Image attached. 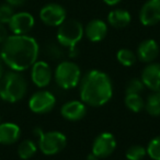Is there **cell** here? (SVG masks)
Wrapping results in <instances>:
<instances>
[{
  "mask_svg": "<svg viewBox=\"0 0 160 160\" xmlns=\"http://www.w3.org/2000/svg\"><path fill=\"white\" fill-rule=\"evenodd\" d=\"M62 45L59 44H56V43H48L45 47V53L46 55L48 56L51 59L56 60V59H60L64 55V51L62 48Z\"/></svg>",
  "mask_w": 160,
  "mask_h": 160,
  "instance_id": "d4e9b609",
  "label": "cell"
},
{
  "mask_svg": "<svg viewBox=\"0 0 160 160\" xmlns=\"http://www.w3.org/2000/svg\"><path fill=\"white\" fill-rule=\"evenodd\" d=\"M85 29L82 24L77 20H65L58 27L57 31V43L62 47H67L70 49V55H75V51L77 44L81 41Z\"/></svg>",
  "mask_w": 160,
  "mask_h": 160,
  "instance_id": "277c9868",
  "label": "cell"
},
{
  "mask_svg": "<svg viewBox=\"0 0 160 160\" xmlns=\"http://www.w3.org/2000/svg\"><path fill=\"white\" fill-rule=\"evenodd\" d=\"M104 3H107L108 6H115L118 3H120L122 0H103Z\"/></svg>",
  "mask_w": 160,
  "mask_h": 160,
  "instance_id": "f546056e",
  "label": "cell"
},
{
  "mask_svg": "<svg viewBox=\"0 0 160 160\" xmlns=\"http://www.w3.org/2000/svg\"><path fill=\"white\" fill-rule=\"evenodd\" d=\"M34 134L38 139V148L46 156L57 155L67 145V138L62 132H44L43 129L36 127L34 129Z\"/></svg>",
  "mask_w": 160,
  "mask_h": 160,
  "instance_id": "5b68a950",
  "label": "cell"
},
{
  "mask_svg": "<svg viewBox=\"0 0 160 160\" xmlns=\"http://www.w3.org/2000/svg\"><path fill=\"white\" fill-rule=\"evenodd\" d=\"M116 59L122 66L132 67L137 60V56L133 51L128 48H121L116 53Z\"/></svg>",
  "mask_w": 160,
  "mask_h": 160,
  "instance_id": "7402d4cb",
  "label": "cell"
},
{
  "mask_svg": "<svg viewBox=\"0 0 160 160\" xmlns=\"http://www.w3.org/2000/svg\"><path fill=\"white\" fill-rule=\"evenodd\" d=\"M6 1L8 5L12 6V7H19V6H22L27 0H6Z\"/></svg>",
  "mask_w": 160,
  "mask_h": 160,
  "instance_id": "f1b7e54d",
  "label": "cell"
},
{
  "mask_svg": "<svg viewBox=\"0 0 160 160\" xmlns=\"http://www.w3.org/2000/svg\"><path fill=\"white\" fill-rule=\"evenodd\" d=\"M140 79L151 91H160V64L149 62L142 71Z\"/></svg>",
  "mask_w": 160,
  "mask_h": 160,
  "instance_id": "4fadbf2b",
  "label": "cell"
},
{
  "mask_svg": "<svg viewBox=\"0 0 160 160\" xmlns=\"http://www.w3.org/2000/svg\"><path fill=\"white\" fill-rule=\"evenodd\" d=\"M53 72L49 65L44 60H36L31 67L32 82L38 88H45L51 83Z\"/></svg>",
  "mask_w": 160,
  "mask_h": 160,
  "instance_id": "8fae6325",
  "label": "cell"
},
{
  "mask_svg": "<svg viewBox=\"0 0 160 160\" xmlns=\"http://www.w3.org/2000/svg\"><path fill=\"white\" fill-rule=\"evenodd\" d=\"M28 91V82L19 71H8L0 79V99L16 103L22 100Z\"/></svg>",
  "mask_w": 160,
  "mask_h": 160,
  "instance_id": "3957f363",
  "label": "cell"
},
{
  "mask_svg": "<svg viewBox=\"0 0 160 160\" xmlns=\"http://www.w3.org/2000/svg\"><path fill=\"white\" fill-rule=\"evenodd\" d=\"M145 89V85L139 78H133L128 81L126 88H125V92L127 93H142V91Z\"/></svg>",
  "mask_w": 160,
  "mask_h": 160,
  "instance_id": "484cf974",
  "label": "cell"
},
{
  "mask_svg": "<svg viewBox=\"0 0 160 160\" xmlns=\"http://www.w3.org/2000/svg\"><path fill=\"white\" fill-rule=\"evenodd\" d=\"M146 155V148L142 145H133L128 147L125 152V156L128 160H142Z\"/></svg>",
  "mask_w": 160,
  "mask_h": 160,
  "instance_id": "603a6c76",
  "label": "cell"
},
{
  "mask_svg": "<svg viewBox=\"0 0 160 160\" xmlns=\"http://www.w3.org/2000/svg\"><path fill=\"white\" fill-rule=\"evenodd\" d=\"M139 21L145 27H152L160 22V0H147L140 8Z\"/></svg>",
  "mask_w": 160,
  "mask_h": 160,
  "instance_id": "7c38bea8",
  "label": "cell"
},
{
  "mask_svg": "<svg viewBox=\"0 0 160 160\" xmlns=\"http://www.w3.org/2000/svg\"><path fill=\"white\" fill-rule=\"evenodd\" d=\"M132 21L131 13L124 9L112 10L108 16V22L115 29H124L128 27Z\"/></svg>",
  "mask_w": 160,
  "mask_h": 160,
  "instance_id": "ac0fdd59",
  "label": "cell"
},
{
  "mask_svg": "<svg viewBox=\"0 0 160 160\" xmlns=\"http://www.w3.org/2000/svg\"><path fill=\"white\" fill-rule=\"evenodd\" d=\"M147 155L152 160H160V136L152 138L146 147Z\"/></svg>",
  "mask_w": 160,
  "mask_h": 160,
  "instance_id": "cb8c5ba5",
  "label": "cell"
},
{
  "mask_svg": "<svg viewBox=\"0 0 160 160\" xmlns=\"http://www.w3.org/2000/svg\"><path fill=\"white\" fill-rule=\"evenodd\" d=\"M54 79L59 88L70 90L79 85L81 80V70L77 64L65 60L57 65L54 71Z\"/></svg>",
  "mask_w": 160,
  "mask_h": 160,
  "instance_id": "8992f818",
  "label": "cell"
},
{
  "mask_svg": "<svg viewBox=\"0 0 160 160\" xmlns=\"http://www.w3.org/2000/svg\"><path fill=\"white\" fill-rule=\"evenodd\" d=\"M21 136V129L19 125L14 123H0V144L12 145L19 140Z\"/></svg>",
  "mask_w": 160,
  "mask_h": 160,
  "instance_id": "e0dca14e",
  "label": "cell"
},
{
  "mask_svg": "<svg viewBox=\"0 0 160 160\" xmlns=\"http://www.w3.org/2000/svg\"><path fill=\"white\" fill-rule=\"evenodd\" d=\"M3 62H2V59H1V56H0V79H1V77L3 76Z\"/></svg>",
  "mask_w": 160,
  "mask_h": 160,
  "instance_id": "4dcf8cb0",
  "label": "cell"
},
{
  "mask_svg": "<svg viewBox=\"0 0 160 160\" xmlns=\"http://www.w3.org/2000/svg\"><path fill=\"white\" fill-rule=\"evenodd\" d=\"M9 29L16 35H25L33 29L35 24L34 17L29 12H18L14 13L9 21Z\"/></svg>",
  "mask_w": 160,
  "mask_h": 160,
  "instance_id": "30bf717a",
  "label": "cell"
},
{
  "mask_svg": "<svg viewBox=\"0 0 160 160\" xmlns=\"http://www.w3.org/2000/svg\"><path fill=\"white\" fill-rule=\"evenodd\" d=\"M87 160H99V158L97 157L93 152H90L89 155L87 156Z\"/></svg>",
  "mask_w": 160,
  "mask_h": 160,
  "instance_id": "1f68e13d",
  "label": "cell"
},
{
  "mask_svg": "<svg viewBox=\"0 0 160 160\" xmlns=\"http://www.w3.org/2000/svg\"><path fill=\"white\" fill-rule=\"evenodd\" d=\"M66 10L58 3H47L41 9L40 19L48 27H59L66 20Z\"/></svg>",
  "mask_w": 160,
  "mask_h": 160,
  "instance_id": "9c48e42d",
  "label": "cell"
},
{
  "mask_svg": "<svg viewBox=\"0 0 160 160\" xmlns=\"http://www.w3.org/2000/svg\"><path fill=\"white\" fill-rule=\"evenodd\" d=\"M0 123H1V122H0Z\"/></svg>",
  "mask_w": 160,
  "mask_h": 160,
  "instance_id": "d6a6232c",
  "label": "cell"
},
{
  "mask_svg": "<svg viewBox=\"0 0 160 160\" xmlns=\"http://www.w3.org/2000/svg\"><path fill=\"white\" fill-rule=\"evenodd\" d=\"M116 148V139L113 134L109 132L101 133L94 138L93 144H92V150L99 159H103L114 152Z\"/></svg>",
  "mask_w": 160,
  "mask_h": 160,
  "instance_id": "ba28073f",
  "label": "cell"
},
{
  "mask_svg": "<svg viewBox=\"0 0 160 160\" xmlns=\"http://www.w3.org/2000/svg\"><path fill=\"white\" fill-rule=\"evenodd\" d=\"M14 11L12 6L8 5V3L0 6V23H2V24L9 23V21L11 20Z\"/></svg>",
  "mask_w": 160,
  "mask_h": 160,
  "instance_id": "4316f807",
  "label": "cell"
},
{
  "mask_svg": "<svg viewBox=\"0 0 160 160\" xmlns=\"http://www.w3.org/2000/svg\"><path fill=\"white\" fill-rule=\"evenodd\" d=\"M159 53L160 47L158 43L152 38H148V40L142 41L138 45L136 56L140 62H145V64H149V62H152L158 57Z\"/></svg>",
  "mask_w": 160,
  "mask_h": 160,
  "instance_id": "9a60e30c",
  "label": "cell"
},
{
  "mask_svg": "<svg viewBox=\"0 0 160 160\" xmlns=\"http://www.w3.org/2000/svg\"><path fill=\"white\" fill-rule=\"evenodd\" d=\"M56 105V98L52 92L41 90L32 94L29 100V108L33 113L45 114L51 112Z\"/></svg>",
  "mask_w": 160,
  "mask_h": 160,
  "instance_id": "52a82bcc",
  "label": "cell"
},
{
  "mask_svg": "<svg viewBox=\"0 0 160 160\" xmlns=\"http://www.w3.org/2000/svg\"><path fill=\"white\" fill-rule=\"evenodd\" d=\"M80 99L86 105L98 108L107 104L113 97V83L109 75L98 69L86 72L79 82Z\"/></svg>",
  "mask_w": 160,
  "mask_h": 160,
  "instance_id": "7a4b0ae2",
  "label": "cell"
},
{
  "mask_svg": "<svg viewBox=\"0 0 160 160\" xmlns=\"http://www.w3.org/2000/svg\"><path fill=\"white\" fill-rule=\"evenodd\" d=\"M124 102L127 109L134 113H139L145 109V101L139 93H127Z\"/></svg>",
  "mask_w": 160,
  "mask_h": 160,
  "instance_id": "d6986e66",
  "label": "cell"
},
{
  "mask_svg": "<svg viewBox=\"0 0 160 160\" xmlns=\"http://www.w3.org/2000/svg\"><path fill=\"white\" fill-rule=\"evenodd\" d=\"M85 34L91 42H101L108 34V24L100 19H93L86 25Z\"/></svg>",
  "mask_w": 160,
  "mask_h": 160,
  "instance_id": "2e32d148",
  "label": "cell"
},
{
  "mask_svg": "<svg viewBox=\"0 0 160 160\" xmlns=\"http://www.w3.org/2000/svg\"><path fill=\"white\" fill-rule=\"evenodd\" d=\"M145 110L151 116H160V91H152L145 101Z\"/></svg>",
  "mask_w": 160,
  "mask_h": 160,
  "instance_id": "ffe728a7",
  "label": "cell"
},
{
  "mask_svg": "<svg viewBox=\"0 0 160 160\" xmlns=\"http://www.w3.org/2000/svg\"><path fill=\"white\" fill-rule=\"evenodd\" d=\"M7 38H8L7 30H6L5 25H3L2 23H0V44H2Z\"/></svg>",
  "mask_w": 160,
  "mask_h": 160,
  "instance_id": "83f0119b",
  "label": "cell"
},
{
  "mask_svg": "<svg viewBox=\"0 0 160 160\" xmlns=\"http://www.w3.org/2000/svg\"><path fill=\"white\" fill-rule=\"evenodd\" d=\"M38 151V145L31 139H25L18 146V155L21 159L28 160L32 158Z\"/></svg>",
  "mask_w": 160,
  "mask_h": 160,
  "instance_id": "44dd1931",
  "label": "cell"
},
{
  "mask_svg": "<svg viewBox=\"0 0 160 160\" xmlns=\"http://www.w3.org/2000/svg\"><path fill=\"white\" fill-rule=\"evenodd\" d=\"M60 114L65 120L77 122L82 120L87 114V107L82 101L71 100L62 104L60 109Z\"/></svg>",
  "mask_w": 160,
  "mask_h": 160,
  "instance_id": "5bb4252c",
  "label": "cell"
},
{
  "mask_svg": "<svg viewBox=\"0 0 160 160\" xmlns=\"http://www.w3.org/2000/svg\"><path fill=\"white\" fill-rule=\"evenodd\" d=\"M40 47L29 35H10L2 43L0 56L3 64L13 71H24L38 60Z\"/></svg>",
  "mask_w": 160,
  "mask_h": 160,
  "instance_id": "6da1fadb",
  "label": "cell"
}]
</instances>
